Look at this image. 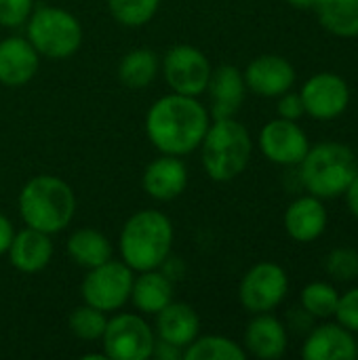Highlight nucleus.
Instances as JSON below:
<instances>
[{
    "mask_svg": "<svg viewBox=\"0 0 358 360\" xmlns=\"http://www.w3.org/2000/svg\"><path fill=\"white\" fill-rule=\"evenodd\" d=\"M276 112H279V118H285V120H300L306 110H304V101L300 97V93H283L279 97V105H276Z\"/></svg>",
    "mask_w": 358,
    "mask_h": 360,
    "instance_id": "obj_33",
    "label": "nucleus"
},
{
    "mask_svg": "<svg viewBox=\"0 0 358 360\" xmlns=\"http://www.w3.org/2000/svg\"><path fill=\"white\" fill-rule=\"evenodd\" d=\"M283 224L289 238H293L295 243H312L325 234L329 224V213L321 198L308 194L295 198L287 207Z\"/></svg>",
    "mask_w": 358,
    "mask_h": 360,
    "instance_id": "obj_17",
    "label": "nucleus"
},
{
    "mask_svg": "<svg viewBox=\"0 0 358 360\" xmlns=\"http://www.w3.org/2000/svg\"><path fill=\"white\" fill-rule=\"evenodd\" d=\"M245 84L260 97H281L295 82V68L281 55H260L243 72Z\"/></svg>",
    "mask_w": 358,
    "mask_h": 360,
    "instance_id": "obj_13",
    "label": "nucleus"
},
{
    "mask_svg": "<svg viewBox=\"0 0 358 360\" xmlns=\"http://www.w3.org/2000/svg\"><path fill=\"white\" fill-rule=\"evenodd\" d=\"M103 354L110 360H148L154 354V329L133 312L112 316L101 335Z\"/></svg>",
    "mask_w": 358,
    "mask_h": 360,
    "instance_id": "obj_8",
    "label": "nucleus"
},
{
    "mask_svg": "<svg viewBox=\"0 0 358 360\" xmlns=\"http://www.w3.org/2000/svg\"><path fill=\"white\" fill-rule=\"evenodd\" d=\"M344 196H346V205H348L350 213L358 219V173L357 177L352 179V184L348 186V190L344 192Z\"/></svg>",
    "mask_w": 358,
    "mask_h": 360,
    "instance_id": "obj_36",
    "label": "nucleus"
},
{
    "mask_svg": "<svg viewBox=\"0 0 358 360\" xmlns=\"http://www.w3.org/2000/svg\"><path fill=\"white\" fill-rule=\"evenodd\" d=\"M325 270L333 281L348 283L358 278V251L350 247L333 249L325 259Z\"/></svg>",
    "mask_w": 358,
    "mask_h": 360,
    "instance_id": "obj_30",
    "label": "nucleus"
},
{
    "mask_svg": "<svg viewBox=\"0 0 358 360\" xmlns=\"http://www.w3.org/2000/svg\"><path fill=\"white\" fill-rule=\"evenodd\" d=\"M186 360H245L247 352L241 344L224 335H198L188 348H184Z\"/></svg>",
    "mask_w": 358,
    "mask_h": 360,
    "instance_id": "obj_26",
    "label": "nucleus"
},
{
    "mask_svg": "<svg viewBox=\"0 0 358 360\" xmlns=\"http://www.w3.org/2000/svg\"><path fill=\"white\" fill-rule=\"evenodd\" d=\"M289 346L285 325L270 312L255 314L245 331V352L260 360H279Z\"/></svg>",
    "mask_w": 358,
    "mask_h": 360,
    "instance_id": "obj_20",
    "label": "nucleus"
},
{
    "mask_svg": "<svg viewBox=\"0 0 358 360\" xmlns=\"http://www.w3.org/2000/svg\"><path fill=\"white\" fill-rule=\"evenodd\" d=\"M211 70L207 55L192 44L171 46L160 63V72L171 91L188 97H200L207 91Z\"/></svg>",
    "mask_w": 358,
    "mask_h": 360,
    "instance_id": "obj_10",
    "label": "nucleus"
},
{
    "mask_svg": "<svg viewBox=\"0 0 358 360\" xmlns=\"http://www.w3.org/2000/svg\"><path fill=\"white\" fill-rule=\"evenodd\" d=\"M321 25L340 38L358 36V0H317L314 6Z\"/></svg>",
    "mask_w": 358,
    "mask_h": 360,
    "instance_id": "obj_24",
    "label": "nucleus"
},
{
    "mask_svg": "<svg viewBox=\"0 0 358 360\" xmlns=\"http://www.w3.org/2000/svg\"><path fill=\"white\" fill-rule=\"evenodd\" d=\"M205 93H209L211 99L209 114L213 116V120L234 118L245 101V76L236 65H219L211 70V78Z\"/></svg>",
    "mask_w": 358,
    "mask_h": 360,
    "instance_id": "obj_15",
    "label": "nucleus"
},
{
    "mask_svg": "<svg viewBox=\"0 0 358 360\" xmlns=\"http://www.w3.org/2000/svg\"><path fill=\"white\" fill-rule=\"evenodd\" d=\"M13 236H15V228H13L11 219L0 213V255H4L8 251Z\"/></svg>",
    "mask_w": 358,
    "mask_h": 360,
    "instance_id": "obj_35",
    "label": "nucleus"
},
{
    "mask_svg": "<svg viewBox=\"0 0 358 360\" xmlns=\"http://www.w3.org/2000/svg\"><path fill=\"white\" fill-rule=\"evenodd\" d=\"M302 356L306 360H354L357 340L340 323H325L308 331Z\"/></svg>",
    "mask_w": 358,
    "mask_h": 360,
    "instance_id": "obj_16",
    "label": "nucleus"
},
{
    "mask_svg": "<svg viewBox=\"0 0 358 360\" xmlns=\"http://www.w3.org/2000/svg\"><path fill=\"white\" fill-rule=\"evenodd\" d=\"M358 173L354 152L338 141H323L308 150L300 162V181L317 198L344 196Z\"/></svg>",
    "mask_w": 358,
    "mask_h": 360,
    "instance_id": "obj_5",
    "label": "nucleus"
},
{
    "mask_svg": "<svg viewBox=\"0 0 358 360\" xmlns=\"http://www.w3.org/2000/svg\"><path fill=\"white\" fill-rule=\"evenodd\" d=\"M253 141L245 124L236 118L213 120L200 143V162L205 173L219 184L232 181L247 169Z\"/></svg>",
    "mask_w": 358,
    "mask_h": 360,
    "instance_id": "obj_4",
    "label": "nucleus"
},
{
    "mask_svg": "<svg viewBox=\"0 0 358 360\" xmlns=\"http://www.w3.org/2000/svg\"><path fill=\"white\" fill-rule=\"evenodd\" d=\"M300 302H302V308L312 319H331L335 314L340 293L329 283L317 281V283H310L302 289Z\"/></svg>",
    "mask_w": 358,
    "mask_h": 360,
    "instance_id": "obj_27",
    "label": "nucleus"
},
{
    "mask_svg": "<svg viewBox=\"0 0 358 360\" xmlns=\"http://www.w3.org/2000/svg\"><path fill=\"white\" fill-rule=\"evenodd\" d=\"M53 240L51 234H44L34 228H23L15 232L11 245H8V262L15 270L23 274H36L42 272L51 259H53Z\"/></svg>",
    "mask_w": 358,
    "mask_h": 360,
    "instance_id": "obj_19",
    "label": "nucleus"
},
{
    "mask_svg": "<svg viewBox=\"0 0 358 360\" xmlns=\"http://www.w3.org/2000/svg\"><path fill=\"white\" fill-rule=\"evenodd\" d=\"M287 2H289L291 6H295V8H302V11H306V8H312L317 0H287Z\"/></svg>",
    "mask_w": 358,
    "mask_h": 360,
    "instance_id": "obj_37",
    "label": "nucleus"
},
{
    "mask_svg": "<svg viewBox=\"0 0 358 360\" xmlns=\"http://www.w3.org/2000/svg\"><path fill=\"white\" fill-rule=\"evenodd\" d=\"M112 243L110 238L95 230V228H78L68 238V255L78 264L80 268H95L112 259Z\"/></svg>",
    "mask_w": 358,
    "mask_h": 360,
    "instance_id": "obj_23",
    "label": "nucleus"
},
{
    "mask_svg": "<svg viewBox=\"0 0 358 360\" xmlns=\"http://www.w3.org/2000/svg\"><path fill=\"white\" fill-rule=\"evenodd\" d=\"M19 215L27 228L44 234L63 232L76 215V196L57 175H36L19 192Z\"/></svg>",
    "mask_w": 358,
    "mask_h": 360,
    "instance_id": "obj_3",
    "label": "nucleus"
},
{
    "mask_svg": "<svg viewBox=\"0 0 358 360\" xmlns=\"http://www.w3.org/2000/svg\"><path fill=\"white\" fill-rule=\"evenodd\" d=\"M211 124L209 110L198 97L169 93L154 101L146 114V135L150 143L169 156H188L200 148Z\"/></svg>",
    "mask_w": 358,
    "mask_h": 360,
    "instance_id": "obj_1",
    "label": "nucleus"
},
{
    "mask_svg": "<svg viewBox=\"0 0 358 360\" xmlns=\"http://www.w3.org/2000/svg\"><path fill=\"white\" fill-rule=\"evenodd\" d=\"M68 325H70V331L74 333V338H78L82 342H97V340H101V335L106 331L108 316H106V312L84 304V306H78L70 314Z\"/></svg>",
    "mask_w": 358,
    "mask_h": 360,
    "instance_id": "obj_29",
    "label": "nucleus"
},
{
    "mask_svg": "<svg viewBox=\"0 0 358 360\" xmlns=\"http://www.w3.org/2000/svg\"><path fill=\"white\" fill-rule=\"evenodd\" d=\"M257 143L262 154L270 162L281 167L300 165L310 150L308 135L298 124V120H285V118H276L264 124Z\"/></svg>",
    "mask_w": 358,
    "mask_h": 360,
    "instance_id": "obj_12",
    "label": "nucleus"
},
{
    "mask_svg": "<svg viewBox=\"0 0 358 360\" xmlns=\"http://www.w3.org/2000/svg\"><path fill=\"white\" fill-rule=\"evenodd\" d=\"M200 335V319L196 310L181 302H171L156 314V340L188 348Z\"/></svg>",
    "mask_w": 358,
    "mask_h": 360,
    "instance_id": "obj_21",
    "label": "nucleus"
},
{
    "mask_svg": "<svg viewBox=\"0 0 358 360\" xmlns=\"http://www.w3.org/2000/svg\"><path fill=\"white\" fill-rule=\"evenodd\" d=\"M289 293V276L274 262H260L241 278L238 300L251 314H264L279 308Z\"/></svg>",
    "mask_w": 358,
    "mask_h": 360,
    "instance_id": "obj_9",
    "label": "nucleus"
},
{
    "mask_svg": "<svg viewBox=\"0 0 358 360\" xmlns=\"http://www.w3.org/2000/svg\"><path fill=\"white\" fill-rule=\"evenodd\" d=\"M80 21L61 6H38L25 23V38L40 57L63 61L78 53L82 44Z\"/></svg>",
    "mask_w": 358,
    "mask_h": 360,
    "instance_id": "obj_6",
    "label": "nucleus"
},
{
    "mask_svg": "<svg viewBox=\"0 0 358 360\" xmlns=\"http://www.w3.org/2000/svg\"><path fill=\"white\" fill-rule=\"evenodd\" d=\"M357 359H358V342H357Z\"/></svg>",
    "mask_w": 358,
    "mask_h": 360,
    "instance_id": "obj_38",
    "label": "nucleus"
},
{
    "mask_svg": "<svg viewBox=\"0 0 358 360\" xmlns=\"http://www.w3.org/2000/svg\"><path fill=\"white\" fill-rule=\"evenodd\" d=\"M152 356H158L160 360H179L184 359V350L177 348V346H171V344H165V342L156 340Z\"/></svg>",
    "mask_w": 358,
    "mask_h": 360,
    "instance_id": "obj_34",
    "label": "nucleus"
},
{
    "mask_svg": "<svg viewBox=\"0 0 358 360\" xmlns=\"http://www.w3.org/2000/svg\"><path fill=\"white\" fill-rule=\"evenodd\" d=\"M333 316L338 319V323L342 327H346L352 333H358V287L340 295Z\"/></svg>",
    "mask_w": 358,
    "mask_h": 360,
    "instance_id": "obj_32",
    "label": "nucleus"
},
{
    "mask_svg": "<svg viewBox=\"0 0 358 360\" xmlns=\"http://www.w3.org/2000/svg\"><path fill=\"white\" fill-rule=\"evenodd\" d=\"M160 61L158 55L150 49H133L118 63V80L133 91L146 89L158 76Z\"/></svg>",
    "mask_w": 358,
    "mask_h": 360,
    "instance_id": "obj_25",
    "label": "nucleus"
},
{
    "mask_svg": "<svg viewBox=\"0 0 358 360\" xmlns=\"http://www.w3.org/2000/svg\"><path fill=\"white\" fill-rule=\"evenodd\" d=\"M160 0H108L112 17L124 27H141L154 19Z\"/></svg>",
    "mask_w": 358,
    "mask_h": 360,
    "instance_id": "obj_28",
    "label": "nucleus"
},
{
    "mask_svg": "<svg viewBox=\"0 0 358 360\" xmlns=\"http://www.w3.org/2000/svg\"><path fill=\"white\" fill-rule=\"evenodd\" d=\"M141 186L146 194L158 202L175 200L188 188V167L179 156L160 154V158L146 167Z\"/></svg>",
    "mask_w": 358,
    "mask_h": 360,
    "instance_id": "obj_14",
    "label": "nucleus"
},
{
    "mask_svg": "<svg viewBox=\"0 0 358 360\" xmlns=\"http://www.w3.org/2000/svg\"><path fill=\"white\" fill-rule=\"evenodd\" d=\"M173 238V224L162 211H137L124 221L120 230V259L133 272L156 270L169 259Z\"/></svg>",
    "mask_w": 358,
    "mask_h": 360,
    "instance_id": "obj_2",
    "label": "nucleus"
},
{
    "mask_svg": "<svg viewBox=\"0 0 358 360\" xmlns=\"http://www.w3.org/2000/svg\"><path fill=\"white\" fill-rule=\"evenodd\" d=\"M300 97L308 116L317 120H333L348 110L350 86L340 74L321 72L304 82Z\"/></svg>",
    "mask_w": 358,
    "mask_h": 360,
    "instance_id": "obj_11",
    "label": "nucleus"
},
{
    "mask_svg": "<svg viewBox=\"0 0 358 360\" xmlns=\"http://www.w3.org/2000/svg\"><path fill=\"white\" fill-rule=\"evenodd\" d=\"M133 278L135 272L122 259H108L87 272L80 285L82 302L106 314L118 312L131 297Z\"/></svg>",
    "mask_w": 358,
    "mask_h": 360,
    "instance_id": "obj_7",
    "label": "nucleus"
},
{
    "mask_svg": "<svg viewBox=\"0 0 358 360\" xmlns=\"http://www.w3.org/2000/svg\"><path fill=\"white\" fill-rule=\"evenodd\" d=\"M40 68V55L27 38L8 36L0 42V84L23 86Z\"/></svg>",
    "mask_w": 358,
    "mask_h": 360,
    "instance_id": "obj_18",
    "label": "nucleus"
},
{
    "mask_svg": "<svg viewBox=\"0 0 358 360\" xmlns=\"http://www.w3.org/2000/svg\"><path fill=\"white\" fill-rule=\"evenodd\" d=\"M34 8V0H0V25L11 30L21 27L27 23Z\"/></svg>",
    "mask_w": 358,
    "mask_h": 360,
    "instance_id": "obj_31",
    "label": "nucleus"
},
{
    "mask_svg": "<svg viewBox=\"0 0 358 360\" xmlns=\"http://www.w3.org/2000/svg\"><path fill=\"white\" fill-rule=\"evenodd\" d=\"M129 302H133V306L141 314L156 316L165 306L173 302V283L158 268L137 272V276L133 278Z\"/></svg>",
    "mask_w": 358,
    "mask_h": 360,
    "instance_id": "obj_22",
    "label": "nucleus"
}]
</instances>
